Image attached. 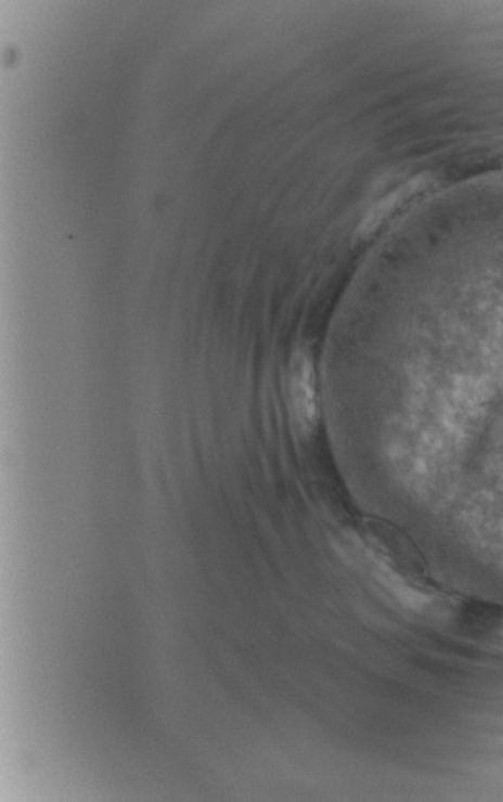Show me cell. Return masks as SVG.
Masks as SVG:
<instances>
[{"mask_svg": "<svg viewBox=\"0 0 503 802\" xmlns=\"http://www.w3.org/2000/svg\"><path fill=\"white\" fill-rule=\"evenodd\" d=\"M308 360L300 359L292 375L291 397L294 413L302 427L314 426L318 421V399H315L314 377Z\"/></svg>", "mask_w": 503, "mask_h": 802, "instance_id": "6da1fadb", "label": "cell"}]
</instances>
